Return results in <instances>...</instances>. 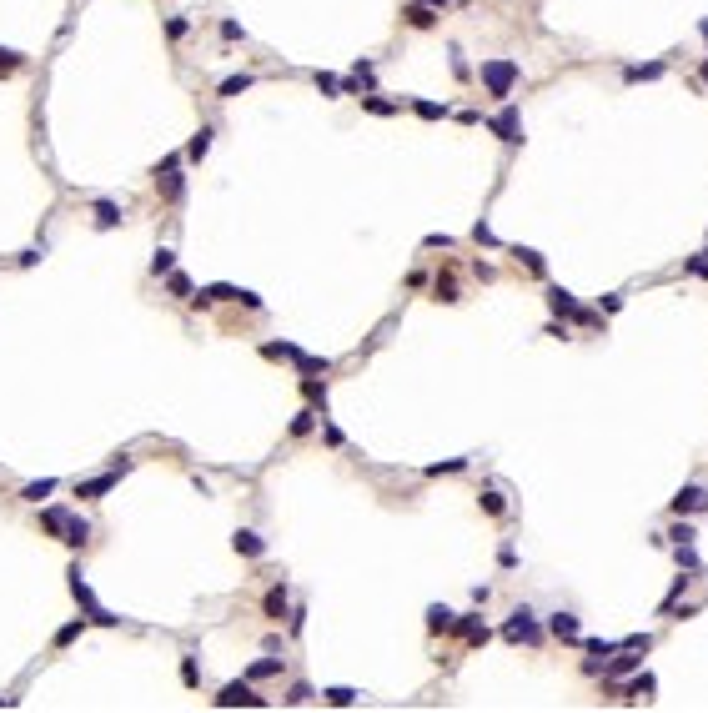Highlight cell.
<instances>
[{
  "mask_svg": "<svg viewBox=\"0 0 708 713\" xmlns=\"http://www.w3.org/2000/svg\"><path fill=\"white\" fill-rule=\"evenodd\" d=\"M663 71H668L663 61H648V66H628V71H623V81H658Z\"/></svg>",
  "mask_w": 708,
  "mask_h": 713,
  "instance_id": "25",
  "label": "cell"
},
{
  "mask_svg": "<svg viewBox=\"0 0 708 713\" xmlns=\"http://www.w3.org/2000/svg\"><path fill=\"white\" fill-rule=\"evenodd\" d=\"M211 703H216V708H266V703H271V698H261V693H256V683H251V678H236V683H227V688H222V693H216V698H211Z\"/></svg>",
  "mask_w": 708,
  "mask_h": 713,
  "instance_id": "3",
  "label": "cell"
},
{
  "mask_svg": "<svg viewBox=\"0 0 708 713\" xmlns=\"http://www.w3.org/2000/svg\"><path fill=\"white\" fill-rule=\"evenodd\" d=\"M232 547H236L241 558H261V553H266V537L251 532V527H236V532H232Z\"/></svg>",
  "mask_w": 708,
  "mask_h": 713,
  "instance_id": "11",
  "label": "cell"
},
{
  "mask_svg": "<svg viewBox=\"0 0 708 713\" xmlns=\"http://www.w3.org/2000/svg\"><path fill=\"white\" fill-rule=\"evenodd\" d=\"M467 467V457H447V462H432L427 467V477H442V472H462Z\"/></svg>",
  "mask_w": 708,
  "mask_h": 713,
  "instance_id": "41",
  "label": "cell"
},
{
  "mask_svg": "<svg viewBox=\"0 0 708 713\" xmlns=\"http://www.w3.org/2000/svg\"><path fill=\"white\" fill-rule=\"evenodd\" d=\"M673 558H678V568H698V553H693V542H673Z\"/></svg>",
  "mask_w": 708,
  "mask_h": 713,
  "instance_id": "38",
  "label": "cell"
},
{
  "mask_svg": "<svg viewBox=\"0 0 708 713\" xmlns=\"http://www.w3.org/2000/svg\"><path fill=\"white\" fill-rule=\"evenodd\" d=\"M653 688H658V678L643 673V678H633V683L623 688V698H628V703H648V698H653Z\"/></svg>",
  "mask_w": 708,
  "mask_h": 713,
  "instance_id": "21",
  "label": "cell"
},
{
  "mask_svg": "<svg viewBox=\"0 0 708 713\" xmlns=\"http://www.w3.org/2000/svg\"><path fill=\"white\" fill-rule=\"evenodd\" d=\"M487 131H493V136H503L508 146H518V141H523V121H518V111H513V105H503V111H498L493 121H487Z\"/></svg>",
  "mask_w": 708,
  "mask_h": 713,
  "instance_id": "8",
  "label": "cell"
},
{
  "mask_svg": "<svg viewBox=\"0 0 708 713\" xmlns=\"http://www.w3.org/2000/svg\"><path fill=\"white\" fill-rule=\"evenodd\" d=\"M477 503H482V513H493V518L503 513V498H498V492H482V498H477Z\"/></svg>",
  "mask_w": 708,
  "mask_h": 713,
  "instance_id": "46",
  "label": "cell"
},
{
  "mask_svg": "<svg viewBox=\"0 0 708 713\" xmlns=\"http://www.w3.org/2000/svg\"><path fill=\"white\" fill-rule=\"evenodd\" d=\"M241 91H251V76L241 71V76H227L222 86H216V96H222V101H232V96H241Z\"/></svg>",
  "mask_w": 708,
  "mask_h": 713,
  "instance_id": "28",
  "label": "cell"
},
{
  "mask_svg": "<svg viewBox=\"0 0 708 713\" xmlns=\"http://www.w3.org/2000/svg\"><path fill=\"white\" fill-rule=\"evenodd\" d=\"M703 81H708V61H703Z\"/></svg>",
  "mask_w": 708,
  "mask_h": 713,
  "instance_id": "52",
  "label": "cell"
},
{
  "mask_svg": "<svg viewBox=\"0 0 708 713\" xmlns=\"http://www.w3.org/2000/svg\"><path fill=\"white\" fill-rule=\"evenodd\" d=\"M282 668H287V658H256V663L246 668V678H251V683H261V678H282Z\"/></svg>",
  "mask_w": 708,
  "mask_h": 713,
  "instance_id": "15",
  "label": "cell"
},
{
  "mask_svg": "<svg viewBox=\"0 0 708 713\" xmlns=\"http://www.w3.org/2000/svg\"><path fill=\"white\" fill-rule=\"evenodd\" d=\"M548 312H553V316H563V321H573L583 307H578V297H573V292H563V287H548Z\"/></svg>",
  "mask_w": 708,
  "mask_h": 713,
  "instance_id": "10",
  "label": "cell"
},
{
  "mask_svg": "<svg viewBox=\"0 0 708 713\" xmlns=\"http://www.w3.org/2000/svg\"><path fill=\"white\" fill-rule=\"evenodd\" d=\"M482 91L493 96V101H508L513 91H518V81H523V71H518V61H482Z\"/></svg>",
  "mask_w": 708,
  "mask_h": 713,
  "instance_id": "1",
  "label": "cell"
},
{
  "mask_svg": "<svg viewBox=\"0 0 708 713\" xmlns=\"http://www.w3.org/2000/svg\"><path fill=\"white\" fill-rule=\"evenodd\" d=\"M222 40H246V30L236 21H222Z\"/></svg>",
  "mask_w": 708,
  "mask_h": 713,
  "instance_id": "47",
  "label": "cell"
},
{
  "mask_svg": "<svg viewBox=\"0 0 708 713\" xmlns=\"http://www.w3.org/2000/svg\"><path fill=\"white\" fill-rule=\"evenodd\" d=\"M302 392H307V402H312V407H321V412H326V382H316V377H302Z\"/></svg>",
  "mask_w": 708,
  "mask_h": 713,
  "instance_id": "29",
  "label": "cell"
},
{
  "mask_svg": "<svg viewBox=\"0 0 708 713\" xmlns=\"http://www.w3.org/2000/svg\"><path fill=\"white\" fill-rule=\"evenodd\" d=\"M166 292H171L176 302H191L196 287H191V277H181V271H166Z\"/></svg>",
  "mask_w": 708,
  "mask_h": 713,
  "instance_id": "26",
  "label": "cell"
},
{
  "mask_svg": "<svg viewBox=\"0 0 708 713\" xmlns=\"http://www.w3.org/2000/svg\"><path fill=\"white\" fill-rule=\"evenodd\" d=\"M683 271H693V277H708V251L688 256V261H683Z\"/></svg>",
  "mask_w": 708,
  "mask_h": 713,
  "instance_id": "43",
  "label": "cell"
},
{
  "mask_svg": "<svg viewBox=\"0 0 708 713\" xmlns=\"http://www.w3.org/2000/svg\"><path fill=\"white\" fill-rule=\"evenodd\" d=\"M111 487H116V472H101V477H86V482H76V498L96 503V498H105Z\"/></svg>",
  "mask_w": 708,
  "mask_h": 713,
  "instance_id": "12",
  "label": "cell"
},
{
  "mask_svg": "<svg viewBox=\"0 0 708 713\" xmlns=\"http://www.w3.org/2000/svg\"><path fill=\"white\" fill-rule=\"evenodd\" d=\"M638 663H643L638 648H618V653H613V663H603V678H623V673H633Z\"/></svg>",
  "mask_w": 708,
  "mask_h": 713,
  "instance_id": "13",
  "label": "cell"
},
{
  "mask_svg": "<svg viewBox=\"0 0 708 713\" xmlns=\"http://www.w3.org/2000/svg\"><path fill=\"white\" fill-rule=\"evenodd\" d=\"M427 6H432V11H442V6H452V0H427Z\"/></svg>",
  "mask_w": 708,
  "mask_h": 713,
  "instance_id": "50",
  "label": "cell"
},
{
  "mask_svg": "<svg viewBox=\"0 0 708 713\" xmlns=\"http://www.w3.org/2000/svg\"><path fill=\"white\" fill-rule=\"evenodd\" d=\"M457 628H462V638H467V643H472V648H482V643H487V638H493V628H487V623H482V618H477V613H467V618H462V623H457Z\"/></svg>",
  "mask_w": 708,
  "mask_h": 713,
  "instance_id": "16",
  "label": "cell"
},
{
  "mask_svg": "<svg viewBox=\"0 0 708 713\" xmlns=\"http://www.w3.org/2000/svg\"><path fill=\"white\" fill-rule=\"evenodd\" d=\"M11 703H16V698H0V708H11Z\"/></svg>",
  "mask_w": 708,
  "mask_h": 713,
  "instance_id": "51",
  "label": "cell"
},
{
  "mask_svg": "<svg viewBox=\"0 0 708 713\" xmlns=\"http://www.w3.org/2000/svg\"><path fill=\"white\" fill-rule=\"evenodd\" d=\"M357 101H362V111H372V116H397L402 111V105L387 101V96H357Z\"/></svg>",
  "mask_w": 708,
  "mask_h": 713,
  "instance_id": "23",
  "label": "cell"
},
{
  "mask_svg": "<svg viewBox=\"0 0 708 713\" xmlns=\"http://www.w3.org/2000/svg\"><path fill=\"white\" fill-rule=\"evenodd\" d=\"M66 518H71L66 508H40V527H45L50 537H61V527H66Z\"/></svg>",
  "mask_w": 708,
  "mask_h": 713,
  "instance_id": "24",
  "label": "cell"
},
{
  "mask_svg": "<svg viewBox=\"0 0 708 713\" xmlns=\"http://www.w3.org/2000/svg\"><path fill=\"white\" fill-rule=\"evenodd\" d=\"M548 633H553L558 643H578V638H583V623H578V613H553V618H548Z\"/></svg>",
  "mask_w": 708,
  "mask_h": 713,
  "instance_id": "9",
  "label": "cell"
},
{
  "mask_svg": "<svg viewBox=\"0 0 708 713\" xmlns=\"http://www.w3.org/2000/svg\"><path fill=\"white\" fill-rule=\"evenodd\" d=\"M181 161L186 156H166V161H156V191H161V201H181V191H186V181H181Z\"/></svg>",
  "mask_w": 708,
  "mask_h": 713,
  "instance_id": "4",
  "label": "cell"
},
{
  "mask_svg": "<svg viewBox=\"0 0 708 713\" xmlns=\"http://www.w3.org/2000/svg\"><path fill=\"white\" fill-rule=\"evenodd\" d=\"M166 271H176V251H171V246H161V251L151 256V277H166Z\"/></svg>",
  "mask_w": 708,
  "mask_h": 713,
  "instance_id": "33",
  "label": "cell"
},
{
  "mask_svg": "<svg viewBox=\"0 0 708 713\" xmlns=\"http://www.w3.org/2000/svg\"><path fill=\"white\" fill-rule=\"evenodd\" d=\"M261 613H266L271 623L292 618V593H287V583H271V588H266V598H261Z\"/></svg>",
  "mask_w": 708,
  "mask_h": 713,
  "instance_id": "7",
  "label": "cell"
},
{
  "mask_svg": "<svg viewBox=\"0 0 708 713\" xmlns=\"http://www.w3.org/2000/svg\"><path fill=\"white\" fill-rule=\"evenodd\" d=\"M703 35H708V21H703Z\"/></svg>",
  "mask_w": 708,
  "mask_h": 713,
  "instance_id": "53",
  "label": "cell"
},
{
  "mask_svg": "<svg viewBox=\"0 0 708 713\" xmlns=\"http://www.w3.org/2000/svg\"><path fill=\"white\" fill-rule=\"evenodd\" d=\"M25 66V56H21V50H6V45H0V76H16Z\"/></svg>",
  "mask_w": 708,
  "mask_h": 713,
  "instance_id": "35",
  "label": "cell"
},
{
  "mask_svg": "<svg viewBox=\"0 0 708 713\" xmlns=\"http://www.w3.org/2000/svg\"><path fill=\"white\" fill-rule=\"evenodd\" d=\"M503 638H508V643H532V648H537V643H542L537 613H532V608H513V618L503 623Z\"/></svg>",
  "mask_w": 708,
  "mask_h": 713,
  "instance_id": "5",
  "label": "cell"
},
{
  "mask_svg": "<svg viewBox=\"0 0 708 713\" xmlns=\"http://www.w3.org/2000/svg\"><path fill=\"white\" fill-rule=\"evenodd\" d=\"M407 25L412 30H432V25H438V11H432L427 0H417V6H407Z\"/></svg>",
  "mask_w": 708,
  "mask_h": 713,
  "instance_id": "19",
  "label": "cell"
},
{
  "mask_svg": "<svg viewBox=\"0 0 708 713\" xmlns=\"http://www.w3.org/2000/svg\"><path fill=\"white\" fill-rule=\"evenodd\" d=\"M282 703H287V708H302V703H312V688H307V683H292Z\"/></svg>",
  "mask_w": 708,
  "mask_h": 713,
  "instance_id": "40",
  "label": "cell"
},
{
  "mask_svg": "<svg viewBox=\"0 0 708 713\" xmlns=\"http://www.w3.org/2000/svg\"><path fill=\"white\" fill-rule=\"evenodd\" d=\"M61 542H71V547H86V542H91V523H86V518H66V527H61Z\"/></svg>",
  "mask_w": 708,
  "mask_h": 713,
  "instance_id": "18",
  "label": "cell"
},
{
  "mask_svg": "<svg viewBox=\"0 0 708 713\" xmlns=\"http://www.w3.org/2000/svg\"><path fill=\"white\" fill-rule=\"evenodd\" d=\"M316 91H321V96H342V81L326 76V71H316Z\"/></svg>",
  "mask_w": 708,
  "mask_h": 713,
  "instance_id": "42",
  "label": "cell"
},
{
  "mask_svg": "<svg viewBox=\"0 0 708 713\" xmlns=\"http://www.w3.org/2000/svg\"><path fill=\"white\" fill-rule=\"evenodd\" d=\"M693 537H698V532H693V523H678V527H673L663 542H693Z\"/></svg>",
  "mask_w": 708,
  "mask_h": 713,
  "instance_id": "45",
  "label": "cell"
},
{
  "mask_svg": "<svg viewBox=\"0 0 708 713\" xmlns=\"http://www.w3.org/2000/svg\"><path fill=\"white\" fill-rule=\"evenodd\" d=\"M321 698L332 703V708H352V703H357L362 693H357V688H321Z\"/></svg>",
  "mask_w": 708,
  "mask_h": 713,
  "instance_id": "32",
  "label": "cell"
},
{
  "mask_svg": "<svg viewBox=\"0 0 708 713\" xmlns=\"http://www.w3.org/2000/svg\"><path fill=\"white\" fill-rule=\"evenodd\" d=\"M412 111H417L422 121H442V116H447V101H412Z\"/></svg>",
  "mask_w": 708,
  "mask_h": 713,
  "instance_id": "30",
  "label": "cell"
},
{
  "mask_svg": "<svg viewBox=\"0 0 708 713\" xmlns=\"http://www.w3.org/2000/svg\"><path fill=\"white\" fill-rule=\"evenodd\" d=\"M457 628V613L447 608V603H432L427 608V633H452Z\"/></svg>",
  "mask_w": 708,
  "mask_h": 713,
  "instance_id": "14",
  "label": "cell"
},
{
  "mask_svg": "<svg viewBox=\"0 0 708 713\" xmlns=\"http://www.w3.org/2000/svg\"><path fill=\"white\" fill-rule=\"evenodd\" d=\"M40 256H45V241H40V246H30V251H21V266H35Z\"/></svg>",
  "mask_w": 708,
  "mask_h": 713,
  "instance_id": "49",
  "label": "cell"
},
{
  "mask_svg": "<svg viewBox=\"0 0 708 713\" xmlns=\"http://www.w3.org/2000/svg\"><path fill=\"white\" fill-rule=\"evenodd\" d=\"M312 427H316V407H307V412H297V417H292V427H287V432H292V437H307V432H312Z\"/></svg>",
  "mask_w": 708,
  "mask_h": 713,
  "instance_id": "34",
  "label": "cell"
},
{
  "mask_svg": "<svg viewBox=\"0 0 708 713\" xmlns=\"http://www.w3.org/2000/svg\"><path fill=\"white\" fill-rule=\"evenodd\" d=\"M211 141H216V126H201V131L186 141V151H181V156H186V161H201V156L211 151Z\"/></svg>",
  "mask_w": 708,
  "mask_h": 713,
  "instance_id": "17",
  "label": "cell"
},
{
  "mask_svg": "<svg viewBox=\"0 0 708 713\" xmlns=\"http://www.w3.org/2000/svg\"><path fill=\"white\" fill-rule=\"evenodd\" d=\"M513 256H518V261H523V266L532 271V277H542V271H548V261H542V251H532V246H518Z\"/></svg>",
  "mask_w": 708,
  "mask_h": 713,
  "instance_id": "31",
  "label": "cell"
},
{
  "mask_svg": "<svg viewBox=\"0 0 708 713\" xmlns=\"http://www.w3.org/2000/svg\"><path fill=\"white\" fill-rule=\"evenodd\" d=\"M297 367H302V372H307V377H316V372H321V377H326V372H332V362H326V357H307V352H302V357H297Z\"/></svg>",
  "mask_w": 708,
  "mask_h": 713,
  "instance_id": "36",
  "label": "cell"
},
{
  "mask_svg": "<svg viewBox=\"0 0 708 713\" xmlns=\"http://www.w3.org/2000/svg\"><path fill=\"white\" fill-rule=\"evenodd\" d=\"M186 30H191V21H186V16H171V21H166V35H171V40H181Z\"/></svg>",
  "mask_w": 708,
  "mask_h": 713,
  "instance_id": "44",
  "label": "cell"
},
{
  "mask_svg": "<svg viewBox=\"0 0 708 713\" xmlns=\"http://www.w3.org/2000/svg\"><path fill=\"white\" fill-rule=\"evenodd\" d=\"M623 648H638V653H648V648H653V638H648V633H633V638H623Z\"/></svg>",
  "mask_w": 708,
  "mask_h": 713,
  "instance_id": "48",
  "label": "cell"
},
{
  "mask_svg": "<svg viewBox=\"0 0 708 713\" xmlns=\"http://www.w3.org/2000/svg\"><path fill=\"white\" fill-rule=\"evenodd\" d=\"M50 492H56V477H40V482H25V487H21V498H25V503H40V498H50Z\"/></svg>",
  "mask_w": 708,
  "mask_h": 713,
  "instance_id": "27",
  "label": "cell"
},
{
  "mask_svg": "<svg viewBox=\"0 0 708 713\" xmlns=\"http://www.w3.org/2000/svg\"><path fill=\"white\" fill-rule=\"evenodd\" d=\"M66 578H71V593H76V603H81V613H86L91 623H101V628H116V623H121V618H111V613H105V608H101V603H96V593H91V583L81 578V568H71Z\"/></svg>",
  "mask_w": 708,
  "mask_h": 713,
  "instance_id": "2",
  "label": "cell"
},
{
  "mask_svg": "<svg viewBox=\"0 0 708 713\" xmlns=\"http://www.w3.org/2000/svg\"><path fill=\"white\" fill-rule=\"evenodd\" d=\"M261 357H266V362H297V357H302V347H297V342H266V347H261Z\"/></svg>",
  "mask_w": 708,
  "mask_h": 713,
  "instance_id": "22",
  "label": "cell"
},
{
  "mask_svg": "<svg viewBox=\"0 0 708 713\" xmlns=\"http://www.w3.org/2000/svg\"><path fill=\"white\" fill-rule=\"evenodd\" d=\"M181 683H186V688H196V683H201V668H196V658H191V653H181Z\"/></svg>",
  "mask_w": 708,
  "mask_h": 713,
  "instance_id": "39",
  "label": "cell"
},
{
  "mask_svg": "<svg viewBox=\"0 0 708 713\" xmlns=\"http://www.w3.org/2000/svg\"><path fill=\"white\" fill-rule=\"evenodd\" d=\"M673 518H683V513H708V487H698V482H683L678 492H673Z\"/></svg>",
  "mask_w": 708,
  "mask_h": 713,
  "instance_id": "6",
  "label": "cell"
},
{
  "mask_svg": "<svg viewBox=\"0 0 708 713\" xmlns=\"http://www.w3.org/2000/svg\"><path fill=\"white\" fill-rule=\"evenodd\" d=\"M121 227V206L116 201H96V232H116Z\"/></svg>",
  "mask_w": 708,
  "mask_h": 713,
  "instance_id": "20",
  "label": "cell"
},
{
  "mask_svg": "<svg viewBox=\"0 0 708 713\" xmlns=\"http://www.w3.org/2000/svg\"><path fill=\"white\" fill-rule=\"evenodd\" d=\"M86 623H91V618H76V623H66V628L56 633V648H66V643H76V638L86 633Z\"/></svg>",
  "mask_w": 708,
  "mask_h": 713,
  "instance_id": "37",
  "label": "cell"
}]
</instances>
